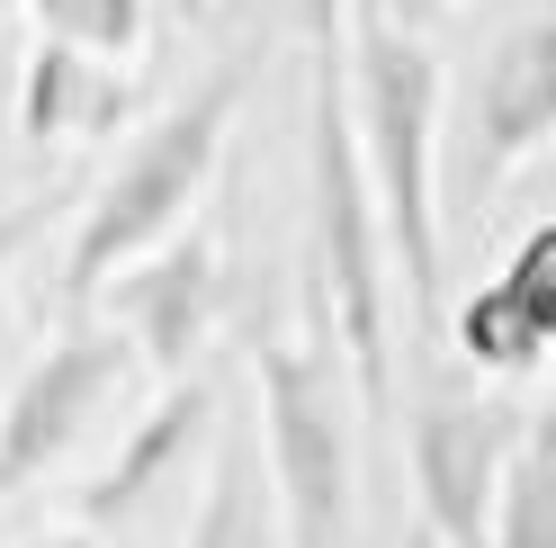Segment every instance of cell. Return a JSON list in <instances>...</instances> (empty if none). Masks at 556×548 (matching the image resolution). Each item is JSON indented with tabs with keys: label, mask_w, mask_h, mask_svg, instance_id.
Wrapping results in <instances>:
<instances>
[{
	"label": "cell",
	"mask_w": 556,
	"mask_h": 548,
	"mask_svg": "<svg viewBox=\"0 0 556 548\" xmlns=\"http://www.w3.org/2000/svg\"><path fill=\"white\" fill-rule=\"evenodd\" d=\"M305 216H315L305 288L332 315V341L368 404V432H387L395 423V244H387V216H377V189L359 162L351 46L315 54V82H305Z\"/></svg>",
	"instance_id": "1"
},
{
	"label": "cell",
	"mask_w": 556,
	"mask_h": 548,
	"mask_svg": "<svg viewBox=\"0 0 556 548\" xmlns=\"http://www.w3.org/2000/svg\"><path fill=\"white\" fill-rule=\"evenodd\" d=\"M440 54L422 27L395 18V0H359L351 10V117H359V162L377 189L395 244V279L413 324L440 333L448 324V261H440Z\"/></svg>",
	"instance_id": "2"
},
{
	"label": "cell",
	"mask_w": 556,
	"mask_h": 548,
	"mask_svg": "<svg viewBox=\"0 0 556 548\" xmlns=\"http://www.w3.org/2000/svg\"><path fill=\"white\" fill-rule=\"evenodd\" d=\"M242 82H252V63H216V73L189 99H170V109L117 153L109 180L90 189L73 244H63V306H73V315H90V306L109 297L117 270H135L144 252H162L170 234L198 225V198L216 180L225 135L242 117Z\"/></svg>",
	"instance_id": "3"
},
{
	"label": "cell",
	"mask_w": 556,
	"mask_h": 548,
	"mask_svg": "<svg viewBox=\"0 0 556 548\" xmlns=\"http://www.w3.org/2000/svg\"><path fill=\"white\" fill-rule=\"evenodd\" d=\"M252 378H261V440H269V486L288 512L296 548H351V495H359V378L332 341L324 297L305 288V333H252Z\"/></svg>",
	"instance_id": "4"
},
{
	"label": "cell",
	"mask_w": 556,
	"mask_h": 548,
	"mask_svg": "<svg viewBox=\"0 0 556 548\" xmlns=\"http://www.w3.org/2000/svg\"><path fill=\"white\" fill-rule=\"evenodd\" d=\"M530 423L511 396H458L431 387L404 414V468H413V503H422V531L440 548H494L511 468L530 450Z\"/></svg>",
	"instance_id": "5"
},
{
	"label": "cell",
	"mask_w": 556,
	"mask_h": 548,
	"mask_svg": "<svg viewBox=\"0 0 556 548\" xmlns=\"http://www.w3.org/2000/svg\"><path fill=\"white\" fill-rule=\"evenodd\" d=\"M126 378H135V341L99 315H63V333L18 369L10 404H0V503L27 495L54 459H73V440L109 414Z\"/></svg>",
	"instance_id": "6"
},
{
	"label": "cell",
	"mask_w": 556,
	"mask_h": 548,
	"mask_svg": "<svg viewBox=\"0 0 556 548\" xmlns=\"http://www.w3.org/2000/svg\"><path fill=\"white\" fill-rule=\"evenodd\" d=\"M547 145H556V0L511 18L494 54L476 63L467 109H458V198L467 208L503 198V180L520 162H539Z\"/></svg>",
	"instance_id": "7"
},
{
	"label": "cell",
	"mask_w": 556,
	"mask_h": 548,
	"mask_svg": "<svg viewBox=\"0 0 556 548\" xmlns=\"http://www.w3.org/2000/svg\"><path fill=\"white\" fill-rule=\"evenodd\" d=\"M216 315H225V244H216V225L170 234L162 252H144L135 270L109 279V324L135 341V360H144L162 387L198 378Z\"/></svg>",
	"instance_id": "8"
},
{
	"label": "cell",
	"mask_w": 556,
	"mask_h": 548,
	"mask_svg": "<svg viewBox=\"0 0 556 548\" xmlns=\"http://www.w3.org/2000/svg\"><path fill=\"white\" fill-rule=\"evenodd\" d=\"M216 423H225V396H216V378H206V369H198V378H180V387H162L153 414L117 440V459L73 495V522H81V531L135 522V512H144L170 476L189 468V450H216Z\"/></svg>",
	"instance_id": "9"
},
{
	"label": "cell",
	"mask_w": 556,
	"mask_h": 548,
	"mask_svg": "<svg viewBox=\"0 0 556 548\" xmlns=\"http://www.w3.org/2000/svg\"><path fill=\"white\" fill-rule=\"evenodd\" d=\"M135 109V73L126 63H99V54H73V46H27L18 63V135L27 145H90V135H117Z\"/></svg>",
	"instance_id": "10"
},
{
	"label": "cell",
	"mask_w": 556,
	"mask_h": 548,
	"mask_svg": "<svg viewBox=\"0 0 556 548\" xmlns=\"http://www.w3.org/2000/svg\"><path fill=\"white\" fill-rule=\"evenodd\" d=\"M189 548H296V539H288V512H278V486H269L261 414H252V423H216V450H206V495H198Z\"/></svg>",
	"instance_id": "11"
},
{
	"label": "cell",
	"mask_w": 556,
	"mask_h": 548,
	"mask_svg": "<svg viewBox=\"0 0 556 548\" xmlns=\"http://www.w3.org/2000/svg\"><path fill=\"white\" fill-rule=\"evenodd\" d=\"M448 341H458V360L484 369V378H530V369L556 360V341L520 315V297L503 279H484V288H467L458 306H448Z\"/></svg>",
	"instance_id": "12"
},
{
	"label": "cell",
	"mask_w": 556,
	"mask_h": 548,
	"mask_svg": "<svg viewBox=\"0 0 556 548\" xmlns=\"http://www.w3.org/2000/svg\"><path fill=\"white\" fill-rule=\"evenodd\" d=\"M46 46H73V54H99V63H135L153 37V0H27Z\"/></svg>",
	"instance_id": "13"
},
{
	"label": "cell",
	"mask_w": 556,
	"mask_h": 548,
	"mask_svg": "<svg viewBox=\"0 0 556 548\" xmlns=\"http://www.w3.org/2000/svg\"><path fill=\"white\" fill-rule=\"evenodd\" d=\"M494 548H556V414L530 423V450H520V468H511Z\"/></svg>",
	"instance_id": "14"
},
{
	"label": "cell",
	"mask_w": 556,
	"mask_h": 548,
	"mask_svg": "<svg viewBox=\"0 0 556 548\" xmlns=\"http://www.w3.org/2000/svg\"><path fill=\"white\" fill-rule=\"evenodd\" d=\"M494 279L520 297V315H530L547 341H556V216L547 225H530V234H520V244H511V261L494 270Z\"/></svg>",
	"instance_id": "15"
},
{
	"label": "cell",
	"mask_w": 556,
	"mask_h": 548,
	"mask_svg": "<svg viewBox=\"0 0 556 548\" xmlns=\"http://www.w3.org/2000/svg\"><path fill=\"white\" fill-rule=\"evenodd\" d=\"M351 10H359V0H296V27H305V46H315V54L351 46Z\"/></svg>",
	"instance_id": "16"
},
{
	"label": "cell",
	"mask_w": 556,
	"mask_h": 548,
	"mask_svg": "<svg viewBox=\"0 0 556 548\" xmlns=\"http://www.w3.org/2000/svg\"><path fill=\"white\" fill-rule=\"evenodd\" d=\"M18 548H99V531H81V522H54V531H27Z\"/></svg>",
	"instance_id": "17"
},
{
	"label": "cell",
	"mask_w": 556,
	"mask_h": 548,
	"mask_svg": "<svg viewBox=\"0 0 556 548\" xmlns=\"http://www.w3.org/2000/svg\"><path fill=\"white\" fill-rule=\"evenodd\" d=\"M404 548H440V539H431V531H413V539H404Z\"/></svg>",
	"instance_id": "18"
},
{
	"label": "cell",
	"mask_w": 556,
	"mask_h": 548,
	"mask_svg": "<svg viewBox=\"0 0 556 548\" xmlns=\"http://www.w3.org/2000/svg\"><path fill=\"white\" fill-rule=\"evenodd\" d=\"M10 234H18V225H0V252H10Z\"/></svg>",
	"instance_id": "19"
},
{
	"label": "cell",
	"mask_w": 556,
	"mask_h": 548,
	"mask_svg": "<svg viewBox=\"0 0 556 548\" xmlns=\"http://www.w3.org/2000/svg\"><path fill=\"white\" fill-rule=\"evenodd\" d=\"M0 10H27V0H0Z\"/></svg>",
	"instance_id": "20"
}]
</instances>
